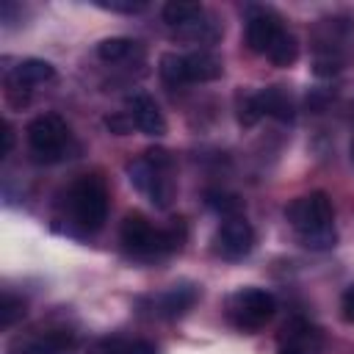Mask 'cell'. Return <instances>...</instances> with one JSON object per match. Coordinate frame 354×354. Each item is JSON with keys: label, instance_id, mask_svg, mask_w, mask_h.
<instances>
[{"label": "cell", "instance_id": "6da1fadb", "mask_svg": "<svg viewBox=\"0 0 354 354\" xmlns=\"http://www.w3.org/2000/svg\"><path fill=\"white\" fill-rule=\"evenodd\" d=\"M285 218L301 246L310 252H329L337 243L335 207L326 191H310L304 196L290 199L285 207Z\"/></svg>", "mask_w": 354, "mask_h": 354}, {"label": "cell", "instance_id": "7a4b0ae2", "mask_svg": "<svg viewBox=\"0 0 354 354\" xmlns=\"http://www.w3.org/2000/svg\"><path fill=\"white\" fill-rule=\"evenodd\" d=\"M122 246L136 260H160L183 249L188 227L183 218H171L166 227H155L144 213H127L119 230Z\"/></svg>", "mask_w": 354, "mask_h": 354}, {"label": "cell", "instance_id": "3957f363", "mask_svg": "<svg viewBox=\"0 0 354 354\" xmlns=\"http://www.w3.org/2000/svg\"><path fill=\"white\" fill-rule=\"evenodd\" d=\"M127 177L136 191L149 196L155 207H169L177 194L174 183V155L163 147H149L127 163Z\"/></svg>", "mask_w": 354, "mask_h": 354}, {"label": "cell", "instance_id": "277c9868", "mask_svg": "<svg viewBox=\"0 0 354 354\" xmlns=\"http://www.w3.org/2000/svg\"><path fill=\"white\" fill-rule=\"evenodd\" d=\"M354 53V22L348 17H326L315 28V55L313 72L318 77H332L346 69Z\"/></svg>", "mask_w": 354, "mask_h": 354}, {"label": "cell", "instance_id": "5b68a950", "mask_svg": "<svg viewBox=\"0 0 354 354\" xmlns=\"http://www.w3.org/2000/svg\"><path fill=\"white\" fill-rule=\"evenodd\" d=\"M64 205L72 224H77L86 232H97L108 218V205H111L108 183L100 174H80L69 185Z\"/></svg>", "mask_w": 354, "mask_h": 354}, {"label": "cell", "instance_id": "8992f818", "mask_svg": "<svg viewBox=\"0 0 354 354\" xmlns=\"http://www.w3.org/2000/svg\"><path fill=\"white\" fill-rule=\"evenodd\" d=\"M277 313V299L263 290V288H254V285H246V288H238L227 296L224 301V315L227 321L238 329V332H257L263 329Z\"/></svg>", "mask_w": 354, "mask_h": 354}, {"label": "cell", "instance_id": "52a82bcc", "mask_svg": "<svg viewBox=\"0 0 354 354\" xmlns=\"http://www.w3.org/2000/svg\"><path fill=\"white\" fill-rule=\"evenodd\" d=\"M25 138H28V147L39 163H55L66 155L69 141H72V130L58 113H39L28 122Z\"/></svg>", "mask_w": 354, "mask_h": 354}, {"label": "cell", "instance_id": "ba28073f", "mask_svg": "<svg viewBox=\"0 0 354 354\" xmlns=\"http://www.w3.org/2000/svg\"><path fill=\"white\" fill-rule=\"evenodd\" d=\"M254 249V230L243 216L224 218L213 235V252L221 260H243Z\"/></svg>", "mask_w": 354, "mask_h": 354}, {"label": "cell", "instance_id": "9c48e42d", "mask_svg": "<svg viewBox=\"0 0 354 354\" xmlns=\"http://www.w3.org/2000/svg\"><path fill=\"white\" fill-rule=\"evenodd\" d=\"M75 346H77L75 332L55 326L33 335H17L8 343V354H72Z\"/></svg>", "mask_w": 354, "mask_h": 354}, {"label": "cell", "instance_id": "30bf717a", "mask_svg": "<svg viewBox=\"0 0 354 354\" xmlns=\"http://www.w3.org/2000/svg\"><path fill=\"white\" fill-rule=\"evenodd\" d=\"M288 28L282 25V17L271 8H252L243 25V39L246 47L257 55H268V50L274 47V41L285 33Z\"/></svg>", "mask_w": 354, "mask_h": 354}, {"label": "cell", "instance_id": "8fae6325", "mask_svg": "<svg viewBox=\"0 0 354 354\" xmlns=\"http://www.w3.org/2000/svg\"><path fill=\"white\" fill-rule=\"evenodd\" d=\"M324 335L304 318H293L277 337V354H321Z\"/></svg>", "mask_w": 354, "mask_h": 354}, {"label": "cell", "instance_id": "7c38bea8", "mask_svg": "<svg viewBox=\"0 0 354 354\" xmlns=\"http://www.w3.org/2000/svg\"><path fill=\"white\" fill-rule=\"evenodd\" d=\"M199 299H202V288L196 282H188L185 279V282H177V285L166 288L163 293L152 296V313L158 318L174 321V318H183Z\"/></svg>", "mask_w": 354, "mask_h": 354}, {"label": "cell", "instance_id": "4fadbf2b", "mask_svg": "<svg viewBox=\"0 0 354 354\" xmlns=\"http://www.w3.org/2000/svg\"><path fill=\"white\" fill-rule=\"evenodd\" d=\"M124 108H127V113H130V119H133V124H136L138 133H144L149 138H158V136L166 133V119H163L158 102L147 91L130 94L124 100Z\"/></svg>", "mask_w": 354, "mask_h": 354}, {"label": "cell", "instance_id": "5bb4252c", "mask_svg": "<svg viewBox=\"0 0 354 354\" xmlns=\"http://www.w3.org/2000/svg\"><path fill=\"white\" fill-rule=\"evenodd\" d=\"M55 77V66L44 58H25L19 61L8 75V94L14 91H30L36 86H44Z\"/></svg>", "mask_w": 354, "mask_h": 354}, {"label": "cell", "instance_id": "9a60e30c", "mask_svg": "<svg viewBox=\"0 0 354 354\" xmlns=\"http://www.w3.org/2000/svg\"><path fill=\"white\" fill-rule=\"evenodd\" d=\"M224 75V64L218 55L207 50H196L185 55V80L188 83H210Z\"/></svg>", "mask_w": 354, "mask_h": 354}, {"label": "cell", "instance_id": "2e32d148", "mask_svg": "<svg viewBox=\"0 0 354 354\" xmlns=\"http://www.w3.org/2000/svg\"><path fill=\"white\" fill-rule=\"evenodd\" d=\"M257 102H260V111L263 116H271V119H279V122H290L293 113H296V105H293V97L285 86H266L257 91Z\"/></svg>", "mask_w": 354, "mask_h": 354}, {"label": "cell", "instance_id": "e0dca14e", "mask_svg": "<svg viewBox=\"0 0 354 354\" xmlns=\"http://www.w3.org/2000/svg\"><path fill=\"white\" fill-rule=\"evenodd\" d=\"M205 205H207L213 213L224 216V218L243 216V210H246V202H243L238 194H232V191H218V188L205 191Z\"/></svg>", "mask_w": 354, "mask_h": 354}, {"label": "cell", "instance_id": "ac0fdd59", "mask_svg": "<svg viewBox=\"0 0 354 354\" xmlns=\"http://www.w3.org/2000/svg\"><path fill=\"white\" fill-rule=\"evenodd\" d=\"M136 44L138 41H133L127 36H111V39H102L97 44V55L102 61H108V64H119V61H124V58H130L136 53Z\"/></svg>", "mask_w": 354, "mask_h": 354}, {"label": "cell", "instance_id": "d6986e66", "mask_svg": "<svg viewBox=\"0 0 354 354\" xmlns=\"http://www.w3.org/2000/svg\"><path fill=\"white\" fill-rule=\"evenodd\" d=\"M235 116L241 127H254L260 122L263 111L257 102V91H243V88L235 91Z\"/></svg>", "mask_w": 354, "mask_h": 354}, {"label": "cell", "instance_id": "ffe728a7", "mask_svg": "<svg viewBox=\"0 0 354 354\" xmlns=\"http://www.w3.org/2000/svg\"><path fill=\"white\" fill-rule=\"evenodd\" d=\"M266 58H268L274 66H293L296 58H299V39H296L290 30H285V33L274 41V47L268 50Z\"/></svg>", "mask_w": 354, "mask_h": 354}, {"label": "cell", "instance_id": "44dd1931", "mask_svg": "<svg viewBox=\"0 0 354 354\" xmlns=\"http://www.w3.org/2000/svg\"><path fill=\"white\" fill-rule=\"evenodd\" d=\"M158 72L163 77L166 86H185V55H177V53H163L160 55V64H158Z\"/></svg>", "mask_w": 354, "mask_h": 354}, {"label": "cell", "instance_id": "7402d4cb", "mask_svg": "<svg viewBox=\"0 0 354 354\" xmlns=\"http://www.w3.org/2000/svg\"><path fill=\"white\" fill-rule=\"evenodd\" d=\"M22 318H25V301L17 299L14 293H3V299H0V326L11 329Z\"/></svg>", "mask_w": 354, "mask_h": 354}, {"label": "cell", "instance_id": "603a6c76", "mask_svg": "<svg viewBox=\"0 0 354 354\" xmlns=\"http://www.w3.org/2000/svg\"><path fill=\"white\" fill-rule=\"evenodd\" d=\"M127 348V337L122 335H105V337H97L86 354H124Z\"/></svg>", "mask_w": 354, "mask_h": 354}, {"label": "cell", "instance_id": "cb8c5ba5", "mask_svg": "<svg viewBox=\"0 0 354 354\" xmlns=\"http://www.w3.org/2000/svg\"><path fill=\"white\" fill-rule=\"evenodd\" d=\"M105 127L113 133V136H127V133H133V119H130V113L127 111H119V113H111V116H105Z\"/></svg>", "mask_w": 354, "mask_h": 354}, {"label": "cell", "instance_id": "d4e9b609", "mask_svg": "<svg viewBox=\"0 0 354 354\" xmlns=\"http://www.w3.org/2000/svg\"><path fill=\"white\" fill-rule=\"evenodd\" d=\"M94 6H100L105 11H119V14H136V11H144L147 8V3H133V0H111V3L97 0Z\"/></svg>", "mask_w": 354, "mask_h": 354}, {"label": "cell", "instance_id": "484cf974", "mask_svg": "<svg viewBox=\"0 0 354 354\" xmlns=\"http://www.w3.org/2000/svg\"><path fill=\"white\" fill-rule=\"evenodd\" d=\"M124 354H158V346L152 340H144V337H136V340H127V348Z\"/></svg>", "mask_w": 354, "mask_h": 354}, {"label": "cell", "instance_id": "4316f807", "mask_svg": "<svg viewBox=\"0 0 354 354\" xmlns=\"http://www.w3.org/2000/svg\"><path fill=\"white\" fill-rule=\"evenodd\" d=\"M340 310H343V318H346L348 324H354V285H348V288L343 290Z\"/></svg>", "mask_w": 354, "mask_h": 354}, {"label": "cell", "instance_id": "83f0119b", "mask_svg": "<svg viewBox=\"0 0 354 354\" xmlns=\"http://www.w3.org/2000/svg\"><path fill=\"white\" fill-rule=\"evenodd\" d=\"M14 147V127L11 122H3V155H8Z\"/></svg>", "mask_w": 354, "mask_h": 354}, {"label": "cell", "instance_id": "f1b7e54d", "mask_svg": "<svg viewBox=\"0 0 354 354\" xmlns=\"http://www.w3.org/2000/svg\"><path fill=\"white\" fill-rule=\"evenodd\" d=\"M351 158H354V144H351Z\"/></svg>", "mask_w": 354, "mask_h": 354}]
</instances>
